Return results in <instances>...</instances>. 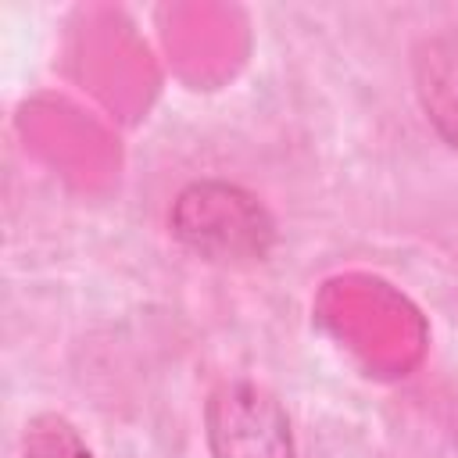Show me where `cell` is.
Returning <instances> with one entry per match:
<instances>
[{
    "mask_svg": "<svg viewBox=\"0 0 458 458\" xmlns=\"http://www.w3.org/2000/svg\"><path fill=\"white\" fill-rule=\"evenodd\" d=\"M415 93L429 125L458 150V25H447L419 43Z\"/></svg>",
    "mask_w": 458,
    "mask_h": 458,
    "instance_id": "cell-3",
    "label": "cell"
},
{
    "mask_svg": "<svg viewBox=\"0 0 458 458\" xmlns=\"http://www.w3.org/2000/svg\"><path fill=\"white\" fill-rule=\"evenodd\" d=\"M21 454L25 458H93L79 429L54 411H43L29 419L25 437H21Z\"/></svg>",
    "mask_w": 458,
    "mask_h": 458,
    "instance_id": "cell-4",
    "label": "cell"
},
{
    "mask_svg": "<svg viewBox=\"0 0 458 458\" xmlns=\"http://www.w3.org/2000/svg\"><path fill=\"white\" fill-rule=\"evenodd\" d=\"M211 458H293L290 419L272 390L229 379L211 390L204 408Z\"/></svg>",
    "mask_w": 458,
    "mask_h": 458,
    "instance_id": "cell-2",
    "label": "cell"
},
{
    "mask_svg": "<svg viewBox=\"0 0 458 458\" xmlns=\"http://www.w3.org/2000/svg\"><path fill=\"white\" fill-rule=\"evenodd\" d=\"M172 233L182 247L208 261H261L276 243V222L243 186L222 179L190 182L172 204Z\"/></svg>",
    "mask_w": 458,
    "mask_h": 458,
    "instance_id": "cell-1",
    "label": "cell"
}]
</instances>
